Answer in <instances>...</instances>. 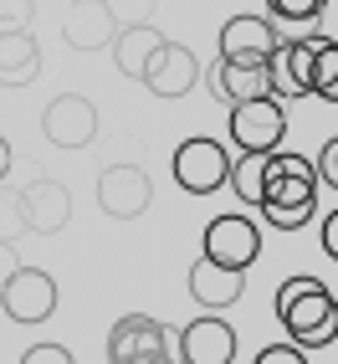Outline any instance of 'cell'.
<instances>
[{
	"instance_id": "cell-1",
	"label": "cell",
	"mask_w": 338,
	"mask_h": 364,
	"mask_svg": "<svg viewBox=\"0 0 338 364\" xmlns=\"http://www.w3.org/2000/svg\"><path fill=\"white\" fill-rule=\"evenodd\" d=\"M277 318L287 328V344H298L302 354L307 349H328L338 338V303L328 293V282L318 277H287L277 287Z\"/></svg>"
},
{
	"instance_id": "cell-2",
	"label": "cell",
	"mask_w": 338,
	"mask_h": 364,
	"mask_svg": "<svg viewBox=\"0 0 338 364\" xmlns=\"http://www.w3.org/2000/svg\"><path fill=\"white\" fill-rule=\"evenodd\" d=\"M256 210L272 221V231L307 226L312 210H318V169H312V159L277 149L272 164H267V200H261Z\"/></svg>"
},
{
	"instance_id": "cell-3",
	"label": "cell",
	"mask_w": 338,
	"mask_h": 364,
	"mask_svg": "<svg viewBox=\"0 0 338 364\" xmlns=\"http://www.w3.org/2000/svg\"><path fill=\"white\" fill-rule=\"evenodd\" d=\"M287 139V113L277 98H251L231 108V144L241 154H277Z\"/></svg>"
},
{
	"instance_id": "cell-4",
	"label": "cell",
	"mask_w": 338,
	"mask_h": 364,
	"mask_svg": "<svg viewBox=\"0 0 338 364\" xmlns=\"http://www.w3.org/2000/svg\"><path fill=\"white\" fill-rule=\"evenodd\" d=\"M175 180L185 196H210L231 180V154L221 139H185L175 149Z\"/></svg>"
},
{
	"instance_id": "cell-5",
	"label": "cell",
	"mask_w": 338,
	"mask_h": 364,
	"mask_svg": "<svg viewBox=\"0 0 338 364\" xmlns=\"http://www.w3.org/2000/svg\"><path fill=\"white\" fill-rule=\"evenodd\" d=\"M164 354H175V333L149 313H129L108 328V364H143Z\"/></svg>"
},
{
	"instance_id": "cell-6",
	"label": "cell",
	"mask_w": 338,
	"mask_h": 364,
	"mask_svg": "<svg viewBox=\"0 0 338 364\" xmlns=\"http://www.w3.org/2000/svg\"><path fill=\"white\" fill-rule=\"evenodd\" d=\"M256 257H261V231H256L251 215L226 210V215H215L205 226V262H221L231 272H246Z\"/></svg>"
},
{
	"instance_id": "cell-7",
	"label": "cell",
	"mask_w": 338,
	"mask_h": 364,
	"mask_svg": "<svg viewBox=\"0 0 338 364\" xmlns=\"http://www.w3.org/2000/svg\"><path fill=\"white\" fill-rule=\"evenodd\" d=\"M175 359L180 364H231L236 359V328L221 313H200L195 323L175 333Z\"/></svg>"
},
{
	"instance_id": "cell-8",
	"label": "cell",
	"mask_w": 338,
	"mask_h": 364,
	"mask_svg": "<svg viewBox=\"0 0 338 364\" xmlns=\"http://www.w3.org/2000/svg\"><path fill=\"white\" fill-rule=\"evenodd\" d=\"M0 303H6V313L16 323H46L57 308V282L46 272H36V267H16L6 277V287H0Z\"/></svg>"
},
{
	"instance_id": "cell-9",
	"label": "cell",
	"mask_w": 338,
	"mask_h": 364,
	"mask_svg": "<svg viewBox=\"0 0 338 364\" xmlns=\"http://www.w3.org/2000/svg\"><path fill=\"white\" fill-rule=\"evenodd\" d=\"M149 200H154V185H149L143 169L113 164V169H103V175H98V205H103L108 215H118V221H133L138 210H149Z\"/></svg>"
},
{
	"instance_id": "cell-10",
	"label": "cell",
	"mask_w": 338,
	"mask_h": 364,
	"mask_svg": "<svg viewBox=\"0 0 338 364\" xmlns=\"http://www.w3.org/2000/svg\"><path fill=\"white\" fill-rule=\"evenodd\" d=\"M277 46V31L267 16H231L221 26V62H241V67H267Z\"/></svg>"
},
{
	"instance_id": "cell-11",
	"label": "cell",
	"mask_w": 338,
	"mask_h": 364,
	"mask_svg": "<svg viewBox=\"0 0 338 364\" xmlns=\"http://www.w3.org/2000/svg\"><path fill=\"white\" fill-rule=\"evenodd\" d=\"M241 293H246V272H231V267L205 262V257L190 267V298H195L205 313H221V308L241 303Z\"/></svg>"
},
{
	"instance_id": "cell-12",
	"label": "cell",
	"mask_w": 338,
	"mask_h": 364,
	"mask_svg": "<svg viewBox=\"0 0 338 364\" xmlns=\"http://www.w3.org/2000/svg\"><path fill=\"white\" fill-rule=\"evenodd\" d=\"M200 77L195 67V52H185V46H159V52L149 57V67H143V82H149V92H159V98H180V92H190Z\"/></svg>"
},
{
	"instance_id": "cell-13",
	"label": "cell",
	"mask_w": 338,
	"mask_h": 364,
	"mask_svg": "<svg viewBox=\"0 0 338 364\" xmlns=\"http://www.w3.org/2000/svg\"><path fill=\"white\" fill-rule=\"evenodd\" d=\"M92 134H98V113H92V103L77 98V92H67V98H57L46 108V139L62 144V149H82Z\"/></svg>"
},
{
	"instance_id": "cell-14",
	"label": "cell",
	"mask_w": 338,
	"mask_h": 364,
	"mask_svg": "<svg viewBox=\"0 0 338 364\" xmlns=\"http://www.w3.org/2000/svg\"><path fill=\"white\" fill-rule=\"evenodd\" d=\"M21 215H26L31 231H57L67 215H72V196H67L62 185L41 180V185H31L26 196H21Z\"/></svg>"
},
{
	"instance_id": "cell-15",
	"label": "cell",
	"mask_w": 338,
	"mask_h": 364,
	"mask_svg": "<svg viewBox=\"0 0 338 364\" xmlns=\"http://www.w3.org/2000/svg\"><path fill=\"white\" fill-rule=\"evenodd\" d=\"M215 92H221V103H226V108L251 103V98H272V87H267V67L221 62V67H215Z\"/></svg>"
},
{
	"instance_id": "cell-16",
	"label": "cell",
	"mask_w": 338,
	"mask_h": 364,
	"mask_svg": "<svg viewBox=\"0 0 338 364\" xmlns=\"http://www.w3.org/2000/svg\"><path fill=\"white\" fill-rule=\"evenodd\" d=\"M159 31H149V26H129L124 36H118V67L129 72V77H138L143 82V67H149V57L159 52Z\"/></svg>"
},
{
	"instance_id": "cell-17",
	"label": "cell",
	"mask_w": 338,
	"mask_h": 364,
	"mask_svg": "<svg viewBox=\"0 0 338 364\" xmlns=\"http://www.w3.org/2000/svg\"><path fill=\"white\" fill-rule=\"evenodd\" d=\"M267 164H272V154H241L236 164H231V190L246 205H261L267 200Z\"/></svg>"
},
{
	"instance_id": "cell-18",
	"label": "cell",
	"mask_w": 338,
	"mask_h": 364,
	"mask_svg": "<svg viewBox=\"0 0 338 364\" xmlns=\"http://www.w3.org/2000/svg\"><path fill=\"white\" fill-rule=\"evenodd\" d=\"M0 77L6 82L36 77V41L31 36H0Z\"/></svg>"
},
{
	"instance_id": "cell-19",
	"label": "cell",
	"mask_w": 338,
	"mask_h": 364,
	"mask_svg": "<svg viewBox=\"0 0 338 364\" xmlns=\"http://www.w3.org/2000/svg\"><path fill=\"white\" fill-rule=\"evenodd\" d=\"M328 0H267L272 21H287V26H318Z\"/></svg>"
},
{
	"instance_id": "cell-20",
	"label": "cell",
	"mask_w": 338,
	"mask_h": 364,
	"mask_svg": "<svg viewBox=\"0 0 338 364\" xmlns=\"http://www.w3.org/2000/svg\"><path fill=\"white\" fill-rule=\"evenodd\" d=\"M21 364H77V359H72L67 344H31L26 354H21Z\"/></svg>"
},
{
	"instance_id": "cell-21",
	"label": "cell",
	"mask_w": 338,
	"mask_h": 364,
	"mask_svg": "<svg viewBox=\"0 0 338 364\" xmlns=\"http://www.w3.org/2000/svg\"><path fill=\"white\" fill-rule=\"evenodd\" d=\"M251 364H307V354H302L298 344H267Z\"/></svg>"
},
{
	"instance_id": "cell-22",
	"label": "cell",
	"mask_w": 338,
	"mask_h": 364,
	"mask_svg": "<svg viewBox=\"0 0 338 364\" xmlns=\"http://www.w3.org/2000/svg\"><path fill=\"white\" fill-rule=\"evenodd\" d=\"M312 169H318V185H333V190H338V139L323 144V154H318V164H312Z\"/></svg>"
},
{
	"instance_id": "cell-23",
	"label": "cell",
	"mask_w": 338,
	"mask_h": 364,
	"mask_svg": "<svg viewBox=\"0 0 338 364\" xmlns=\"http://www.w3.org/2000/svg\"><path fill=\"white\" fill-rule=\"evenodd\" d=\"M323 252H328V257L338 262V210H333L328 221H323Z\"/></svg>"
},
{
	"instance_id": "cell-24",
	"label": "cell",
	"mask_w": 338,
	"mask_h": 364,
	"mask_svg": "<svg viewBox=\"0 0 338 364\" xmlns=\"http://www.w3.org/2000/svg\"><path fill=\"white\" fill-rule=\"evenodd\" d=\"M318 98H323V103H338V67H333V77H328V87L318 92Z\"/></svg>"
},
{
	"instance_id": "cell-25",
	"label": "cell",
	"mask_w": 338,
	"mask_h": 364,
	"mask_svg": "<svg viewBox=\"0 0 338 364\" xmlns=\"http://www.w3.org/2000/svg\"><path fill=\"white\" fill-rule=\"evenodd\" d=\"M6 169H11V149H6V139H0V180H6Z\"/></svg>"
},
{
	"instance_id": "cell-26",
	"label": "cell",
	"mask_w": 338,
	"mask_h": 364,
	"mask_svg": "<svg viewBox=\"0 0 338 364\" xmlns=\"http://www.w3.org/2000/svg\"><path fill=\"white\" fill-rule=\"evenodd\" d=\"M143 364H180V359H175V354H164V359H143Z\"/></svg>"
}]
</instances>
